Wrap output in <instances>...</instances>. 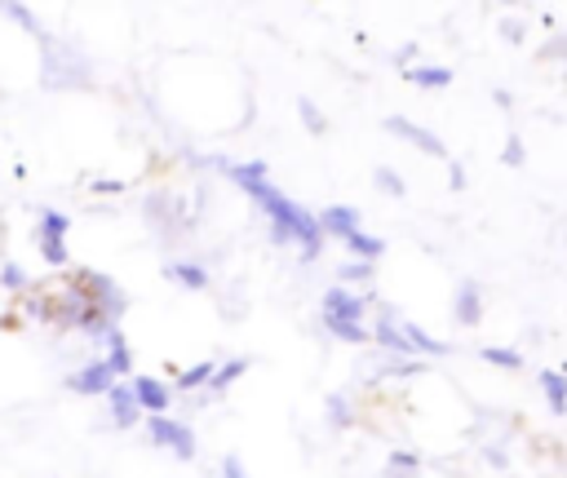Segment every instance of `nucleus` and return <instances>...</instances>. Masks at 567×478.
<instances>
[{"label": "nucleus", "instance_id": "f257e3e1", "mask_svg": "<svg viewBox=\"0 0 567 478\" xmlns=\"http://www.w3.org/2000/svg\"><path fill=\"white\" fill-rule=\"evenodd\" d=\"M89 84H93L89 53L62 35H44L40 40V89L66 93V89H89Z\"/></svg>", "mask_w": 567, "mask_h": 478}, {"label": "nucleus", "instance_id": "f03ea898", "mask_svg": "<svg viewBox=\"0 0 567 478\" xmlns=\"http://www.w3.org/2000/svg\"><path fill=\"white\" fill-rule=\"evenodd\" d=\"M142 221L146 230L159 239V243H173V239H186V230H195V212H190V199L186 195H173V190H146L142 199Z\"/></svg>", "mask_w": 567, "mask_h": 478}, {"label": "nucleus", "instance_id": "7ed1b4c3", "mask_svg": "<svg viewBox=\"0 0 567 478\" xmlns=\"http://www.w3.org/2000/svg\"><path fill=\"white\" fill-rule=\"evenodd\" d=\"M71 283H75V288L89 297V305L102 310L111 323L124 319V310H128V292H124L106 270H89V266H84V270H71Z\"/></svg>", "mask_w": 567, "mask_h": 478}, {"label": "nucleus", "instance_id": "20e7f679", "mask_svg": "<svg viewBox=\"0 0 567 478\" xmlns=\"http://www.w3.org/2000/svg\"><path fill=\"white\" fill-rule=\"evenodd\" d=\"M425 372H430V363H425V358H403V354H381V350L359 354V363H354L359 385H381V381H416V376H425Z\"/></svg>", "mask_w": 567, "mask_h": 478}, {"label": "nucleus", "instance_id": "39448f33", "mask_svg": "<svg viewBox=\"0 0 567 478\" xmlns=\"http://www.w3.org/2000/svg\"><path fill=\"white\" fill-rule=\"evenodd\" d=\"M146 420V443L151 447H168L177 460H195L199 456V443H195V429L177 416H142Z\"/></svg>", "mask_w": 567, "mask_h": 478}, {"label": "nucleus", "instance_id": "423d86ee", "mask_svg": "<svg viewBox=\"0 0 567 478\" xmlns=\"http://www.w3.org/2000/svg\"><path fill=\"white\" fill-rule=\"evenodd\" d=\"M368 305H377L372 288L368 292H350L341 283H328L323 297H319V319H341V323H363Z\"/></svg>", "mask_w": 567, "mask_h": 478}, {"label": "nucleus", "instance_id": "0eeeda50", "mask_svg": "<svg viewBox=\"0 0 567 478\" xmlns=\"http://www.w3.org/2000/svg\"><path fill=\"white\" fill-rule=\"evenodd\" d=\"M390 137H399V142H408V146H416L421 155H430V159H447V146H443V137L434 133V128H425V124H416V119H408V115H385V124H381Z\"/></svg>", "mask_w": 567, "mask_h": 478}, {"label": "nucleus", "instance_id": "6e6552de", "mask_svg": "<svg viewBox=\"0 0 567 478\" xmlns=\"http://www.w3.org/2000/svg\"><path fill=\"white\" fill-rule=\"evenodd\" d=\"M84 314H89V297L71 279H62V288L53 292V319H49V328L53 332H80Z\"/></svg>", "mask_w": 567, "mask_h": 478}, {"label": "nucleus", "instance_id": "1a4fd4ad", "mask_svg": "<svg viewBox=\"0 0 567 478\" xmlns=\"http://www.w3.org/2000/svg\"><path fill=\"white\" fill-rule=\"evenodd\" d=\"M71 394H80V398H106V389L115 385V372L106 367V358H89V363H80L75 372H66V381H62Z\"/></svg>", "mask_w": 567, "mask_h": 478}, {"label": "nucleus", "instance_id": "9d476101", "mask_svg": "<svg viewBox=\"0 0 567 478\" xmlns=\"http://www.w3.org/2000/svg\"><path fill=\"white\" fill-rule=\"evenodd\" d=\"M137 420H142V407H137L133 385H128V381H115V385L106 389V425H111V429H133Z\"/></svg>", "mask_w": 567, "mask_h": 478}, {"label": "nucleus", "instance_id": "9b49d317", "mask_svg": "<svg viewBox=\"0 0 567 478\" xmlns=\"http://www.w3.org/2000/svg\"><path fill=\"white\" fill-rule=\"evenodd\" d=\"M164 279L177 283V288H186V292H204L213 283L204 257H173V261H164Z\"/></svg>", "mask_w": 567, "mask_h": 478}, {"label": "nucleus", "instance_id": "f8f14e48", "mask_svg": "<svg viewBox=\"0 0 567 478\" xmlns=\"http://www.w3.org/2000/svg\"><path fill=\"white\" fill-rule=\"evenodd\" d=\"M128 385L137 394L142 416H168V407H173V385L168 381H159V376H133Z\"/></svg>", "mask_w": 567, "mask_h": 478}, {"label": "nucleus", "instance_id": "ddd939ff", "mask_svg": "<svg viewBox=\"0 0 567 478\" xmlns=\"http://www.w3.org/2000/svg\"><path fill=\"white\" fill-rule=\"evenodd\" d=\"M319 217V230H323V239H350L354 230H363V217H359V208H350V204H328L323 212H315Z\"/></svg>", "mask_w": 567, "mask_h": 478}, {"label": "nucleus", "instance_id": "4468645a", "mask_svg": "<svg viewBox=\"0 0 567 478\" xmlns=\"http://www.w3.org/2000/svg\"><path fill=\"white\" fill-rule=\"evenodd\" d=\"M452 319L461 328H478L483 323V288L478 279H461L456 292H452Z\"/></svg>", "mask_w": 567, "mask_h": 478}, {"label": "nucleus", "instance_id": "2eb2a0df", "mask_svg": "<svg viewBox=\"0 0 567 478\" xmlns=\"http://www.w3.org/2000/svg\"><path fill=\"white\" fill-rule=\"evenodd\" d=\"M403 336H408V350H412V358H447L452 354V345L447 341H434L421 323H412V319H403Z\"/></svg>", "mask_w": 567, "mask_h": 478}, {"label": "nucleus", "instance_id": "dca6fc26", "mask_svg": "<svg viewBox=\"0 0 567 478\" xmlns=\"http://www.w3.org/2000/svg\"><path fill=\"white\" fill-rule=\"evenodd\" d=\"M403 80H408L412 89L439 93V89H447V84H452V66H439V62H416V66H408V71H403Z\"/></svg>", "mask_w": 567, "mask_h": 478}, {"label": "nucleus", "instance_id": "f3484780", "mask_svg": "<svg viewBox=\"0 0 567 478\" xmlns=\"http://www.w3.org/2000/svg\"><path fill=\"white\" fill-rule=\"evenodd\" d=\"M248 367H252V358H244V354L221 358V363L213 367V376H208V394H213V398H221V394H226V389H230V385H235V381H239Z\"/></svg>", "mask_w": 567, "mask_h": 478}, {"label": "nucleus", "instance_id": "a211bd4d", "mask_svg": "<svg viewBox=\"0 0 567 478\" xmlns=\"http://www.w3.org/2000/svg\"><path fill=\"white\" fill-rule=\"evenodd\" d=\"M323 420H328L332 429H350V425L359 420V407H354V398H350L346 389H332V394H323Z\"/></svg>", "mask_w": 567, "mask_h": 478}, {"label": "nucleus", "instance_id": "6ab92c4d", "mask_svg": "<svg viewBox=\"0 0 567 478\" xmlns=\"http://www.w3.org/2000/svg\"><path fill=\"white\" fill-rule=\"evenodd\" d=\"M266 173H270V164H266V159H244V164L235 159V168L226 173V181H235L244 195H252L257 186H266V181H270Z\"/></svg>", "mask_w": 567, "mask_h": 478}, {"label": "nucleus", "instance_id": "aec40b11", "mask_svg": "<svg viewBox=\"0 0 567 478\" xmlns=\"http://www.w3.org/2000/svg\"><path fill=\"white\" fill-rule=\"evenodd\" d=\"M540 394H545L554 416H567V372L563 367H545L540 372Z\"/></svg>", "mask_w": 567, "mask_h": 478}, {"label": "nucleus", "instance_id": "412c9836", "mask_svg": "<svg viewBox=\"0 0 567 478\" xmlns=\"http://www.w3.org/2000/svg\"><path fill=\"white\" fill-rule=\"evenodd\" d=\"M421 451L416 447H394L390 456H385V469H381V478H421Z\"/></svg>", "mask_w": 567, "mask_h": 478}, {"label": "nucleus", "instance_id": "4be33fe9", "mask_svg": "<svg viewBox=\"0 0 567 478\" xmlns=\"http://www.w3.org/2000/svg\"><path fill=\"white\" fill-rule=\"evenodd\" d=\"M18 314L35 319V323H49L53 319V288H27L22 301H18Z\"/></svg>", "mask_w": 567, "mask_h": 478}, {"label": "nucleus", "instance_id": "5701e85b", "mask_svg": "<svg viewBox=\"0 0 567 478\" xmlns=\"http://www.w3.org/2000/svg\"><path fill=\"white\" fill-rule=\"evenodd\" d=\"M213 358H199V363H190V367H182L177 376H173V389L177 394H199V389H208V376H213Z\"/></svg>", "mask_w": 567, "mask_h": 478}, {"label": "nucleus", "instance_id": "b1692460", "mask_svg": "<svg viewBox=\"0 0 567 478\" xmlns=\"http://www.w3.org/2000/svg\"><path fill=\"white\" fill-rule=\"evenodd\" d=\"M319 323H323V332H328L332 341H341V345H368V341H372L368 323H341V319H319Z\"/></svg>", "mask_w": 567, "mask_h": 478}, {"label": "nucleus", "instance_id": "393cba45", "mask_svg": "<svg viewBox=\"0 0 567 478\" xmlns=\"http://www.w3.org/2000/svg\"><path fill=\"white\" fill-rule=\"evenodd\" d=\"M66 230H71V217H66L62 208H40V217H35V239H66Z\"/></svg>", "mask_w": 567, "mask_h": 478}, {"label": "nucleus", "instance_id": "a878e982", "mask_svg": "<svg viewBox=\"0 0 567 478\" xmlns=\"http://www.w3.org/2000/svg\"><path fill=\"white\" fill-rule=\"evenodd\" d=\"M0 13H4L9 22H18L27 35H35V40H44V35H49V31H44V22H40V18H35L27 4H18V0H4V4H0Z\"/></svg>", "mask_w": 567, "mask_h": 478}, {"label": "nucleus", "instance_id": "bb28decb", "mask_svg": "<svg viewBox=\"0 0 567 478\" xmlns=\"http://www.w3.org/2000/svg\"><path fill=\"white\" fill-rule=\"evenodd\" d=\"M297 119H301V128H306V133H315V137H323V133H328V115H323V106H319L315 97H306V93L297 97Z\"/></svg>", "mask_w": 567, "mask_h": 478}, {"label": "nucleus", "instance_id": "cd10ccee", "mask_svg": "<svg viewBox=\"0 0 567 478\" xmlns=\"http://www.w3.org/2000/svg\"><path fill=\"white\" fill-rule=\"evenodd\" d=\"M346 248H350L354 261H377V257L385 252V239H381V235H368V230H354V235L346 239Z\"/></svg>", "mask_w": 567, "mask_h": 478}, {"label": "nucleus", "instance_id": "c85d7f7f", "mask_svg": "<svg viewBox=\"0 0 567 478\" xmlns=\"http://www.w3.org/2000/svg\"><path fill=\"white\" fill-rule=\"evenodd\" d=\"M102 358H106V367L115 372V381H124V376H133V350H128V341H124V332H120V336H115V341L106 345V354H102Z\"/></svg>", "mask_w": 567, "mask_h": 478}, {"label": "nucleus", "instance_id": "c756f323", "mask_svg": "<svg viewBox=\"0 0 567 478\" xmlns=\"http://www.w3.org/2000/svg\"><path fill=\"white\" fill-rule=\"evenodd\" d=\"M478 358L492 363V367H501V372H518L523 367V350H514V345H483Z\"/></svg>", "mask_w": 567, "mask_h": 478}, {"label": "nucleus", "instance_id": "7c9ffc66", "mask_svg": "<svg viewBox=\"0 0 567 478\" xmlns=\"http://www.w3.org/2000/svg\"><path fill=\"white\" fill-rule=\"evenodd\" d=\"M372 186H377L381 195H390V199H403V195H408V181H403L390 164H377V168H372Z\"/></svg>", "mask_w": 567, "mask_h": 478}, {"label": "nucleus", "instance_id": "2f4dec72", "mask_svg": "<svg viewBox=\"0 0 567 478\" xmlns=\"http://www.w3.org/2000/svg\"><path fill=\"white\" fill-rule=\"evenodd\" d=\"M35 248H40V257H44V266H49V270H66V266H71L66 239H35Z\"/></svg>", "mask_w": 567, "mask_h": 478}, {"label": "nucleus", "instance_id": "473e14b6", "mask_svg": "<svg viewBox=\"0 0 567 478\" xmlns=\"http://www.w3.org/2000/svg\"><path fill=\"white\" fill-rule=\"evenodd\" d=\"M372 274H377L372 261H354V257H350V261L337 266V283H341V288H346V283H368V288H372Z\"/></svg>", "mask_w": 567, "mask_h": 478}, {"label": "nucleus", "instance_id": "72a5a7b5", "mask_svg": "<svg viewBox=\"0 0 567 478\" xmlns=\"http://www.w3.org/2000/svg\"><path fill=\"white\" fill-rule=\"evenodd\" d=\"M0 288L22 297V292L31 288V279H27V266H22V261H4V266H0Z\"/></svg>", "mask_w": 567, "mask_h": 478}, {"label": "nucleus", "instance_id": "f704fd0d", "mask_svg": "<svg viewBox=\"0 0 567 478\" xmlns=\"http://www.w3.org/2000/svg\"><path fill=\"white\" fill-rule=\"evenodd\" d=\"M478 460L483 465H492V469H509V447H505V438H487V443H478Z\"/></svg>", "mask_w": 567, "mask_h": 478}, {"label": "nucleus", "instance_id": "c9c22d12", "mask_svg": "<svg viewBox=\"0 0 567 478\" xmlns=\"http://www.w3.org/2000/svg\"><path fill=\"white\" fill-rule=\"evenodd\" d=\"M527 27H532L527 18L509 13V18H501V22H496V35H501L505 44H523V40H527Z\"/></svg>", "mask_w": 567, "mask_h": 478}, {"label": "nucleus", "instance_id": "e433bc0d", "mask_svg": "<svg viewBox=\"0 0 567 478\" xmlns=\"http://www.w3.org/2000/svg\"><path fill=\"white\" fill-rule=\"evenodd\" d=\"M540 62H567V31H549V40L536 49Z\"/></svg>", "mask_w": 567, "mask_h": 478}, {"label": "nucleus", "instance_id": "4c0bfd02", "mask_svg": "<svg viewBox=\"0 0 567 478\" xmlns=\"http://www.w3.org/2000/svg\"><path fill=\"white\" fill-rule=\"evenodd\" d=\"M501 164H505V168H523V164H527V146H523L518 133L505 137V146H501Z\"/></svg>", "mask_w": 567, "mask_h": 478}, {"label": "nucleus", "instance_id": "58836bf2", "mask_svg": "<svg viewBox=\"0 0 567 478\" xmlns=\"http://www.w3.org/2000/svg\"><path fill=\"white\" fill-rule=\"evenodd\" d=\"M416 58H421V44H416V40H408V44H399L385 62H390V66H399V71H408V66H416Z\"/></svg>", "mask_w": 567, "mask_h": 478}, {"label": "nucleus", "instance_id": "ea45409f", "mask_svg": "<svg viewBox=\"0 0 567 478\" xmlns=\"http://www.w3.org/2000/svg\"><path fill=\"white\" fill-rule=\"evenodd\" d=\"M217 478H248V465H244V456L226 451V456H221V469H217Z\"/></svg>", "mask_w": 567, "mask_h": 478}, {"label": "nucleus", "instance_id": "a19ab883", "mask_svg": "<svg viewBox=\"0 0 567 478\" xmlns=\"http://www.w3.org/2000/svg\"><path fill=\"white\" fill-rule=\"evenodd\" d=\"M443 164H447V186H452V190H465V186H470L465 164H461V159H443Z\"/></svg>", "mask_w": 567, "mask_h": 478}, {"label": "nucleus", "instance_id": "79ce46f5", "mask_svg": "<svg viewBox=\"0 0 567 478\" xmlns=\"http://www.w3.org/2000/svg\"><path fill=\"white\" fill-rule=\"evenodd\" d=\"M89 190H93V195H124V181H120V177H93Z\"/></svg>", "mask_w": 567, "mask_h": 478}, {"label": "nucleus", "instance_id": "37998d69", "mask_svg": "<svg viewBox=\"0 0 567 478\" xmlns=\"http://www.w3.org/2000/svg\"><path fill=\"white\" fill-rule=\"evenodd\" d=\"M492 106L509 111V106H514V93H509V89H492Z\"/></svg>", "mask_w": 567, "mask_h": 478}]
</instances>
